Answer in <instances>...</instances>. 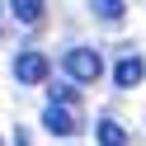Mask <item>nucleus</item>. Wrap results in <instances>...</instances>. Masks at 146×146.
<instances>
[{"mask_svg": "<svg viewBox=\"0 0 146 146\" xmlns=\"http://www.w3.org/2000/svg\"><path fill=\"white\" fill-rule=\"evenodd\" d=\"M61 66H66V76L80 80V85H94V80L104 76V57H99L94 47H71L66 57H61Z\"/></svg>", "mask_w": 146, "mask_h": 146, "instance_id": "obj_1", "label": "nucleus"}, {"mask_svg": "<svg viewBox=\"0 0 146 146\" xmlns=\"http://www.w3.org/2000/svg\"><path fill=\"white\" fill-rule=\"evenodd\" d=\"M47 71H52V61L42 57V52H19V57H14V80H19V85H42Z\"/></svg>", "mask_w": 146, "mask_h": 146, "instance_id": "obj_2", "label": "nucleus"}, {"mask_svg": "<svg viewBox=\"0 0 146 146\" xmlns=\"http://www.w3.org/2000/svg\"><path fill=\"white\" fill-rule=\"evenodd\" d=\"M42 127H47L52 137H76V132H80L76 113H71L66 104H47V108H42Z\"/></svg>", "mask_w": 146, "mask_h": 146, "instance_id": "obj_3", "label": "nucleus"}, {"mask_svg": "<svg viewBox=\"0 0 146 146\" xmlns=\"http://www.w3.org/2000/svg\"><path fill=\"white\" fill-rule=\"evenodd\" d=\"M141 76H146V61L137 57V52H127V57L113 66V85H118V90H132V85H141Z\"/></svg>", "mask_w": 146, "mask_h": 146, "instance_id": "obj_4", "label": "nucleus"}, {"mask_svg": "<svg viewBox=\"0 0 146 146\" xmlns=\"http://www.w3.org/2000/svg\"><path fill=\"white\" fill-rule=\"evenodd\" d=\"M10 14H14L19 24H42L47 5H42V0H10Z\"/></svg>", "mask_w": 146, "mask_h": 146, "instance_id": "obj_5", "label": "nucleus"}, {"mask_svg": "<svg viewBox=\"0 0 146 146\" xmlns=\"http://www.w3.org/2000/svg\"><path fill=\"white\" fill-rule=\"evenodd\" d=\"M94 137H99V146H127V132L113 123V118H99V123H94Z\"/></svg>", "mask_w": 146, "mask_h": 146, "instance_id": "obj_6", "label": "nucleus"}, {"mask_svg": "<svg viewBox=\"0 0 146 146\" xmlns=\"http://www.w3.org/2000/svg\"><path fill=\"white\" fill-rule=\"evenodd\" d=\"M90 10H94L104 24H118V19H123V10H127V0H90Z\"/></svg>", "mask_w": 146, "mask_h": 146, "instance_id": "obj_7", "label": "nucleus"}, {"mask_svg": "<svg viewBox=\"0 0 146 146\" xmlns=\"http://www.w3.org/2000/svg\"><path fill=\"white\" fill-rule=\"evenodd\" d=\"M71 99H76L71 85H52V104H71Z\"/></svg>", "mask_w": 146, "mask_h": 146, "instance_id": "obj_8", "label": "nucleus"}]
</instances>
